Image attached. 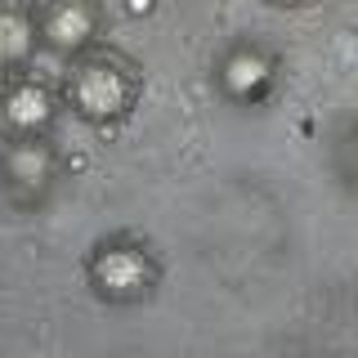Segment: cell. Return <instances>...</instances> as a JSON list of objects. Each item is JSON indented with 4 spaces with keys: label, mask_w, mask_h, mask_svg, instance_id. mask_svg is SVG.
I'll use <instances>...</instances> for the list:
<instances>
[{
    "label": "cell",
    "mask_w": 358,
    "mask_h": 358,
    "mask_svg": "<svg viewBox=\"0 0 358 358\" xmlns=\"http://www.w3.org/2000/svg\"><path fill=\"white\" fill-rule=\"evenodd\" d=\"M63 112H72L90 130H117L143 103V63L121 45H94L67 63L59 76Z\"/></svg>",
    "instance_id": "cell-1"
},
{
    "label": "cell",
    "mask_w": 358,
    "mask_h": 358,
    "mask_svg": "<svg viewBox=\"0 0 358 358\" xmlns=\"http://www.w3.org/2000/svg\"><path fill=\"white\" fill-rule=\"evenodd\" d=\"M81 282L103 309H143L166 282V260L139 229H108L85 246Z\"/></svg>",
    "instance_id": "cell-2"
},
{
    "label": "cell",
    "mask_w": 358,
    "mask_h": 358,
    "mask_svg": "<svg viewBox=\"0 0 358 358\" xmlns=\"http://www.w3.org/2000/svg\"><path fill=\"white\" fill-rule=\"evenodd\" d=\"M67 157L54 134H0V201L14 215H41L63 188Z\"/></svg>",
    "instance_id": "cell-3"
},
{
    "label": "cell",
    "mask_w": 358,
    "mask_h": 358,
    "mask_svg": "<svg viewBox=\"0 0 358 358\" xmlns=\"http://www.w3.org/2000/svg\"><path fill=\"white\" fill-rule=\"evenodd\" d=\"M282 50L264 36H233L220 45L210 59V90L224 108L238 112H260L278 99L282 90Z\"/></svg>",
    "instance_id": "cell-4"
},
{
    "label": "cell",
    "mask_w": 358,
    "mask_h": 358,
    "mask_svg": "<svg viewBox=\"0 0 358 358\" xmlns=\"http://www.w3.org/2000/svg\"><path fill=\"white\" fill-rule=\"evenodd\" d=\"M36 27L41 50L72 63L108 41V5L103 0H36Z\"/></svg>",
    "instance_id": "cell-5"
},
{
    "label": "cell",
    "mask_w": 358,
    "mask_h": 358,
    "mask_svg": "<svg viewBox=\"0 0 358 358\" xmlns=\"http://www.w3.org/2000/svg\"><path fill=\"white\" fill-rule=\"evenodd\" d=\"M63 117L59 85L41 72H14L0 76V134H54Z\"/></svg>",
    "instance_id": "cell-6"
},
{
    "label": "cell",
    "mask_w": 358,
    "mask_h": 358,
    "mask_svg": "<svg viewBox=\"0 0 358 358\" xmlns=\"http://www.w3.org/2000/svg\"><path fill=\"white\" fill-rule=\"evenodd\" d=\"M41 54L36 0H0V76L27 72Z\"/></svg>",
    "instance_id": "cell-7"
},
{
    "label": "cell",
    "mask_w": 358,
    "mask_h": 358,
    "mask_svg": "<svg viewBox=\"0 0 358 358\" xmlns=\"http://www.w3.org/2000/svg\"><path fill=\"white\" fill-rule=\"evenodd\" d=\"M327 175L345 197H358V112H345L341 121L327 130Z\"/></svg>",
    "instance_id": "cell-8"
},
{
    "label": "cell",
    "mask_w": 358,
    "mask_h": 358,
    "mask_svg": "<svg viewBox=\"0 0 358 358\" xmlns=\"http://www.w3.org/2000/svg\"><path fill=\"white\" fill-rule=\"evenodd\" d=\"M260 5H268V9H309V5H318V0H260Z\"/></svg>",
    "instance_id": "cell-9"
}]
</instances>
